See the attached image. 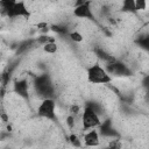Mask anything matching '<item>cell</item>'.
I'll list each match as a JSON object with an SVG mask.
<instances>
[{
    "mask_svg": "<svg viewBox=\"0 0 149 149\" xmlns=\"http://www.w3.org/2000/svg\"><path fill=\"white\" fill-rule=\"evenodd\" d=\"M87 80L91 84H108L112 77L99 64H93L87 69Z\"/></svg>",
    "mask_w": 149,
    "mask_h": 149,
    "instance_id": "1",
    "label": "cell"
},
{
    "mask_svg": "<svg viewBox=\"0 0 149 149\" xmlns=\"http://www.w3.org/2000/svg\"><path fill=\"white\" fill-rule=\"evenodd\" d=\"M37 115L47 120L56 119V101L54 98H44L37 107Z\"/></svg>",
    "mask_w": 149,
    "mask_h": 149,
    "instance_id": "2",
    "label": "cell"
},
{
    "mask_svg": "<svg viewBox=\"0 0 149 149\" xmlns=\"http://www.w3.org/2000/svg\"><path fill=\"white\" fill-rule=\"evenodd\" d=\"M80 122H81V126H83V129L84 130L94 128V127H97V126H99L101 123L100 116L90 106H87V105L84 108L83 115L80 118Z\"/></svg>",
    "mask_w": 149,
    "mask_h": 149,
    "instance_id": "3",
    "label": "cell"
},
{
    "mask_svg": "<svg viewBox=\"0 0 149 149\" xmlns=\"http://www.w3.org/2000/svg\"><path fill=\"white\" fill-rule=\"evenodd\" d=\"M6 15L8 17H10V19H14V17H24V19H28L30 16V12H29L28 7L26 6V2L23 0H21V1H17L10 8V10Z\"/></svg>",
    "mask_w": 149,
    "mask_h": 149,
    "instance_id": "4",
    "label": "cell"
},
{
    "mask_svg": "<svg viewBox=\"0 0 149 149\" xmlns=\"http://www.w3.org/2000/svg\"><path fill=\"white\" fill-rule=\"evenodd\" d=\"M91 0H87L85 3L76 6L73 9V15L79 19H87V20H94V14L91 8Z\"/></svg>",
    "mask_w": 149,
    "mask_h": 149,
    "instance_id": "5",
    "label": "cell"
},
{
    "mask_svg": "<svg viewBox=\"0 0 149 149\" xmlns=\"http://www.w3.org/2000/svg\"><path fill=\"white\" fill-rule=\"evenodd\" d=\"M13 90L19 97H21L23 99H28L29 98V81H28V79L15 80L14 85H13Z\"/></svg>",
    "mask_w": 149,
    "mask_h": 149,
    "instance_id": "6",
    "label": "cell"
},
{
    "mask_svg": "<svg viewBox=\"0 0 149 149\" xmlns=\"http://www.w3.org/2000/svg\"><path fill=\"white\" fill-rule=\"evenodd\" d=\"M84 143L85 146L88 147H95L99 144V134L97 130H94L93 128H91L90 132L84 134Z\"/></svg>",
    "mask_w": 149,
    "mask_h": 149,
    "instance_id": "7",
    "label": "cell"
},
{
    "mask_svg": "<svg viewBox=\"0 0 149 149\" xmlns=\"http://www.w3.org/2000/svg\"><path fill=\"white\" fill-rule=\"evenodd\" d=\"M121 12L129 13V14L136 13V9H135V0H122Z\"/></svg>",
    "mask_w": 149,
    "mask_h": 149,
    "instance_id": "8",
    "label": "cell"
},
{
    "mask_svg": "<svg viewBox=\"0 0 149 149\" xmlns=\"http://www.w3.org/2000/svg\"><path fill=\"white\" fill-rule=\"evenodd\" d=\"M17 2V0H0V8L2 10V13L7 14L10 8Z\"/></svg>",
    "mask_w": 149,
    "mask_h": 149,
    "instance_id": "9",
    "label": "cell"
},
{
    "mask_svg": "<svg viewBox=\"0 0 149 149\" xmlns=\"http://www.w3.org/2000/svg\"><path fill=\"white\" fill-rule=\"evenodd\" d=\"M58 49V45L56 44V42H48L45 44H43V50L47 54H55Z\"/></svg>",
    "mask_w": 149,
    "mask_h": 149,
    "instance_id": "10",
    "label": "cell"
},
{
    "mask_svg": "<svg viewBox=\"0 0 149 149\" xmlns=\"http://www.w3.org/2000/svg\"><path fill=\"white\" fill-rule=\"evenodd\" d=\"M69 36H70L71 41L77 42V43H80V42H83V40H84V36H83V35H81L79 31H77V30L71 31V33L69 34Z\"/></svg>",
    "mask_w": 149,
    "mask_h": 149,
    "instance_id": "11",
    "label": "cell"
},
{
    "mask_svg": "<svg viewBox=\"0 0 149 149\" xmlns=\"http://www.w3.org/2000/svg\"><path fill=\"white\" fill-rule=\"evenodd\" d=\"M147 8V0H135V9L137 12L146 10Z\"/></svg>",
    "mask_w": 149,
    "mask_h": 149,
    "instance_id": "12",
    "label": "cell"
},
{
    "mask_svg": "<svg viewBox=\"0 0 149 149\" xmlns=\"http://www.w3.org/2000/svg\"><path fill=\"white\" fill-rule=\"evenodd\" d=\"M69 141H70V143L72 144V146H74V147H80L81 146V143H80V140H79V137L77 136V134H71L70 136H69Z\"/></svg>",
    "mask_w": 149,
    "mask_h": 149,
    "instance_id": "13",
    "label": "cell"
},
{
    "mask_svg": "<svg viewBox=\"0 0 149 149\" xmlns=\"http://www.w3.org/2000/svg\"><path fill=\"white\" fill-rule=\"evenodd\" d=\"M87 0H74V7L76 6H79V5H83V3H85Z\"/></svg>",
    "mask_w": 149,
    "mask_h": 149,
    "instance_id": "14",
    "label": "cell"
}]
</instances>
